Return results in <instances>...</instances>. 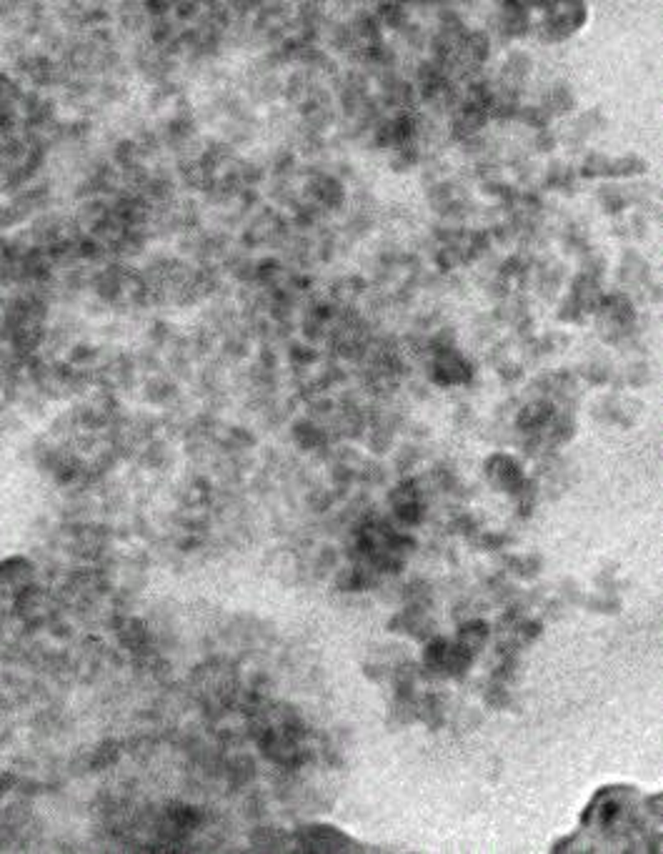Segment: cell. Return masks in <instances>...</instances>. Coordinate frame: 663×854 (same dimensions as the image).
I'll return each instance as SVG.
<instances>
[{"instance_id": "obj_1", "label": "cell", "mask_w": 663, "mask_h": 854, "mask_svg": "<svg viewBox=\"0 0 663 854\" xmlns=\"http://www.w3.org/2000/svg\"><path fill=\"white\" fill-rule=\"evenodd\" d=\"M586 21V6L583 3H563V6H548V18L541 23V38L546 41H563L576 33Z\"/></svg>"}, {"instance_id": "obj_2", "label": "cell", "mask_w": 663, "mask_h": 854, "mask_svg": "<svg viewBox=\"0 0 663 854\" xmlns=\"http://www.w3.org/2000/svg\"><path fill=\"white\" fill-rule=\"evenodd\" d=\"M528 26V13L520 3H505L500 6V31L505 36H520Z\"/></svg>"}, {"instance_id": "obj_3", "label": "cell", "mask_w": 663, "mask_h": 854, "mask_svg": "<svg viewBox=\"0 0 663 854\" xmlns=\"http://www.w3.org/2000/svg\"><path fill=\"white\" fill-rule=\"evenodd\" d=\"M488 474H490V479H495L500 486H505V489H508V486H515L520 481L518 466H515L510 459H505V456H498V459L490 461Z\"/></svg>"}, {"instance_id": "obj_4", "label": "cell", "mask_w": 663, "mask_h": 854, "mask_svg": "<svg viewBox=\"0 0 663 854\" xmlns=\"http://www.w3.org/2000/svg\"><path fill=\"white\" fill-rule=\"evenodd\" d=\"M438 369H441V381H446V384H461V381H466V376H468V369H466V363L461 361V358L456 356H443L438 361Z\"/></svg>"}, {"instance_id": "obj_5", "label": "cell", "mask_w": 663, "mask_h": 854, "mask_svg": "<svg viewBox=\"0 0 663 854\" xmlns=\"http://www.w3.org/2000/svg\"><path fill=\"white\" fill-rule=\"evenodd\" d=\"M546 106H548L546 108L548 113H566L576 106V98H573V93L568 91L566 86H556L546 96Z\"/></svg>"}, {"instance_id": "obj_6", "label": "cell", "mask_w": 663, "mask_h": 854, "mask_svg": "<svg viewBox=\"0 0 663 854\" xmlns=\"http://www.w3.org/2000/svg\"><path fill=\"white\" fill-rule=\"evenodd\" d=\"M316 193L318 198L323 200V205H338L343 200V188L338 181L328 178V176H323V178H318V185H316Z\"/></svg>"}, {"instance_id": "obj_7", "label": "cell", "mask_w": 663, "mask_h": 854, "mask_svg": "<svg viewBox=\"0 0 663 854\" xmlns=\"http://www.w3.org/2000/svg\"><path fill=\"white\" fill-rule=\"evenodd\" d=\"M646 171V161L638 156H626V158L611 161V176H636Z\"/></svg>"}, {"instance_id": "obj_8", "label": "cell", "mask_w": 663, "mask_h": 854, "mask_svg": "<svg viewBox=\"0 0 663 854\" xmlns=\"http://www.w3.org/2000/svg\"><path fill=\"white\" fill-rule=\"evenodd\" d=\"M581 173L586 176V178H598V176H611V158H606V156L601 153H593L586 158V163H583Z\"/></svg>"}, {"instance_id": "obj_9", "label": "cell", "mask_w": 663, "mask_h": 854, "mask_svg": "<svg viewBox=\"0 0 663 854\" xmlns=\"http://www.w3.org/2000/svg\"><path fill=\"white\" fill-rule=\"evenodd\" d=\"M601 200L603 205H606V210H611V213H618V210L626 205V198H623V190L613 188V185H608V188L601 190Z\"/></svg>"}, {"instance_id": "obj_10", "label": "cell", "mask_w": 663, "mask_h": 854, "mask_svg": "<svg viewBox=\"0 0 663 854\" xmlns=\"http://www.w3.org/2000/svg\"><path fill=\"white\" fill-rule=\"evenodd\" d=\"M378 16H381V21L388 23V26H401V21H404V8L396 6V3H386V6H381Z\"/></svg>"}]
</instances>
